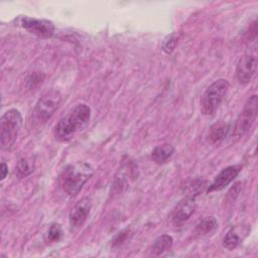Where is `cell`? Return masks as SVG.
Segmentation results:
<instances>
[{
  "instance_id": "7c38bea8",
  "label": "cell",
  "mask_w": 258,
  "mask_h": 258,
  "mask_svg": "<svg viewBox=\"0 0 258 258\" xmlns=\"http://www.w3.org/2000/svg\"><path fill=\"white\" fill-rule=\"evenodd\" d=\"M230 131V124L225 121H219L213 124L208 132L207 139L211 144L221 143L228 135Z\"/></svg>"
},
{
  "instance_id": "9a60e30c",
  "label": "cell",
  "mask_w": 258,
  "mask_h": 258,
  "mask_svg": "<svg viewBox=\"0 0 258 258\" xmlns=\"http://www.w3.org/2000/svg\"><path fill=\"white\" fill-rule=\"evenodd\" d=\"M172 242H173V239L169 235H161V236H159L154 241V243L152 245V248L150 250L149 256L158 257V256L162 255L163 253H165L166 251H168L171 248Z\"/></svg>"
},
{
  "instance_id": "30bf717a",
  "label": "cell",
  "mask_w": 258,
  "mask_h": 258,
  "mask_svg": "<svg viewBox=\"0 0 258 258\" xmlns=\"http://www.w3.org/2000/svg\"><path fill=\"white\" fill-rule=\"evenodd\" d=\"M197 208L195 199L185 197L173 209L171 213V222L174 226H180L186 222L195 213Z\"/></svg>"
},
{
  "instance_id": "52a82bcc",
  "label": "cell",
  "mask_w": 258,
  "mask_h": 258,
  "mask_svg": "<svg viewBox=\"0 0 258 258\" xmlns=\"http://www.w3.org/2000/svg\"><path fill=\"white\" fill-rule=\"evenodd\" d=\"M257 69V57L254 53H246L239 59L236 67V77L241 85H247L253 79Z\"/></svg>"
},
{
  "instance_id": "ba28073f",
  "label": "cell",
  "mask_w": 258,
  "mask_h": 258,
  "mask_svg": "<svg viewBox=\"0 0 258 258\" xmlns=\"http://www.w3.org/2000/svg\"><path fill=\"white\" fill-rule=\"evenodd\" d=\"M21 25L28 32L43 38H48L53 35L54 25L51 21L45 19H37L24 16L21 19Z\"/></svg>"
},
{
  "instance_id": "5bb4252c",
  "label": "cell",
  "mask_w": 258,
  "mask_h": 258,
  "mask_svg": "<svg viewBox=\"0 0 258 258\" xmlns=\"http://www.w3.org/2000/svg\"><path fill=\"white\" fill-rule=\"evenodd\" d=\"M218 228V222L214 217H204L196 226L195 234L199 237H205L214 233Z\"/></svg>"
},
{
  "instance_id": "d6986e66",
  "label": "cell",
  "mask_w": 258,
  "mask_h": 258,
  "mask_svg": "<svg viewBox=\"0 0 258 258\" xmlns=\"http://www.w3.org/2000/svg\"><path fill=\"white\" fill-rule=\"evenodd\" d=\"M62 237V230L59 224L53 223L49 226L47 233H46V241L50 242V243H54V242H58Z\"/></svg>"
},
{
  "instance_id": "4fadbf2b",
  "label": "cell",
  "mask_w": 258,
  "mask_h": 258,
  "mask_svg": "<svg viewBox=\"0 0 258 258\" xmlns=\"http://www.w3.org/2000/svg\"><path fill=\"white\" fill-rule=\"evenodd\" d=\"M208 186V182L202 178L188 179L184 181L181 185V190L185 195V197L195 199L197 196L201 195Z\"/></svg>"
},
{
  "instance_id": "44dd1931",
  "label": "cell",
  "mask_w": 258,
  "mask_h": 258,
  "mask_svg": "<svg viewBox=\"0 0 258 258\" xmlns=\"http://www.w3.org/2000/svg\"><path fill=\"white\" fill-rule=\"evenodd\" d=\"M7 172H8V166L6 165L5 162H2L1 163V180H3L6 177Z\"/></svg>"
},
{
  "instance_id": "ac0fdd59",
  "label": "cell",
  "mask_w": 258,
  "mask_h": 258,
  "mask_svg": "<svg viewBox=\"0 0 258 258\" xmlns=\"http://www.w3.org/2000/svg\"><path fill=\"white\" fill-rule=\"evenodd\" d=\"M32 171H33V167L28 159L22 157L17 161L16 167H15V172L19 177H25V176L29 175Z\"/></svg>"
},
{
  "instance_id": "2e32d148",
  "label": "cell",
  "mask_w": 258,
  "mask_h": 258,
  "mask_svg": "<svg viewBox=\"0 0 258 258\" xmlns=\"http://www.w3.org/2000/svg\"><path fill=\"white\" fill-rule=\"evenodd\" d=\"M174 152V148L170 144H162L156 146L151 152V158L158 164L164 163L171 157Z\"/></svg>"
},
{
  "instance_id": "ffe728a7",
  "label": "cell",
  "mask_w": 258,
  "mask_h": 258,
  "mask_svg": "<svg viewBox=\"0 0 258 258\" xmlns=\"http://www.w3.org/2000/svg\"><path fill=\"white\" fill-rule=\"evenodd\" d=\"M176 43H177V35H176V33L173 32V33L167 35L164 38L163 42H162V49H163V51L166 52V53H171L174 50V48L176 46Z\"/></svg>"
},
{
  "instance_id": "6da1fadb",
  "label": "cell",
  "mask_w": 258,
  "mask_h": 258,
  "mask_svg": "<svg viewBox=\"0 0 258 258\" xmlns=\"http://www.w3.org/2000/svg\"><path fill=\"white\" fill-rule=\"evenodd\" d=\"M90 119L91 108L86 104L77 105L55 125V138L62 142L71 140L80 130H82L88 125Z\"/></svg>"
},
{
  "instance_id": "5b68a950",
  "label": "cell",
  "mask_w": 258,
  "mask_h": 258,
  "mask_svg": "<svg viewBox=\"0 0 258 258\" xmlns=\"http://www.w3.org/2000/svg\"><path fill=\"white\" fill-rule=\"evenodd\" d=\"M229 89V83L225 79L213 82L204 92L201 98V113L205 116L215 115Z\"/></svg>"
},
{
  "instance_id": "9c48e42d",
  "label": "cell",
  "mask_w": 258,
  "mask_h": 258,
  "mask_svg": "<svg viewBox=\"0 0 258 258\" xmlns=\"http://www.w3.org/2000/svg\"><path fill=\"white\" fill-rule=\"evenodd\" d=\"M92 209V202L88 198H84L79 201L69 214V221L71 228L73 230H77L81 228L88 219Z\"/></svg>"
},
{
  "instance_id": "277c9868",
  "label": "cell",
  "mask_w": 258,
  "mask_h": 258,
  "mask_svg": "<svg viewBox=\"0 0 258 258\" xmlns=\"http://www.w3.org/2000/svg\"><path fill=\"white\" fill-rule=\"evenodd\" d=\"M22 125V117L18 110L6 111L0 120V144L2 150L10 149L15 143Z\"/></svg>"
},
{
  "instance_id": "8992f818",
  "label": "cell",
  "mask_w": 258,
  "mask_h": 258,
  "mask_svg": "<svg viewBox=\"0 0 258 258\" xmlns=\"http://www.w3.org/2000/svg\"><path fill=\"white\" fill-rule=\"evenodd\" d=\"M258 113L257 95L251 96L244 105L243 110L239 114L233 130V138L238 140L246 135L252 128Z\"/></svg>"
},
{
  "instance_id": "7a4b0ae2",
  "label": "cell",
  "mask_w": 258,
  "mask_h": 258,
  "mask_svg": "<svg viewBox=\"0 0 258 258\" xmlns=\"http://www.w3.org/2000/svg\"><path fill=\"white\" fill-rule=\"evenodd\" d=\"M93 167L86 162H77L67 165L59 174V183L62 190L69 196H76L91 178Z\"/></svg>"
},
{
  "instance_id": "8fae6325",
  "label": "cell",
  "mask_w": 258,
  "mask_h": 258,
  "mask_svg": "<svg viewBox=\"0 0 258 258\" xmlns=\"http://www.w3.org/2000/svg\"><path fill=\"white\" fill-rule=\"evenodd\" d=\"M242 166L239 164L230 165L224 168L213 180V182L209 185L207 191L213 192V191H219L225 188L227 185H229L239 174Z\"/></svg>"
},
{
  "instance_id": "3957f363",
  "label": "cell",
  "mask_w": 258,
  "mask_h": 258,
  "mask_svg": "<svg viewBox=\"0 0 258 258\" xmlns=\"http://www.w3.org/2000/svg\"><path fill=\"white\" fill-rule=\"evenodd\" d=\"M61 100V94L55 89H50L42 94L36 102L32 110L31 118L28 121L30 128H37L48 121L60 106Z\"/></svg>"
},
{
  "instance_id": "e0dca14e",
  "label": "cell",
  "mask_w": 258,
  "mask_h": 258,
  "mask_svg": "<svg viewBox=\"0 0 258 258\" xmlns=\"http://www.w3.org/2000/svg\"><path fill=\"white\" fill-rule=\"evenodd\" d=\"M241 243V237L235 231L234 228L230 229L227 234L223 238V247L227 250H234L236 249L239 244Z\"/></svg>"
}]
</instances>
